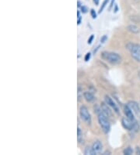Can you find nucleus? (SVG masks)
Wrapping results in <instances>:
<instances>
[{
    "label": "nucleus",
    "mask_w": 140,
    "mask_h": 155,
    "mask_svg": "<svg viewBox=\"0 0 140 155\" xmlns=\"http://www.w3.org/2000/svg\"><path fill=\"white\" fill-rule=\"evenodd\" d=\"M138 77H139V78H140V71H139V73H138Z\"/></svg>",
    "instance_id": "bb28decb"
},
{
    "label": "nucleus",
    "mask_w": 140,
    "mask_h": 155,
    "mask_svg": "<svg viewBox=\"0 0 140 155\" xmlns=\"http://www.w3.org/2000/svg\"><path fill=\"white\" fill-rule=\"evenodd\" d=\"M108 2H109V0H104V2H103V4H102V6H101V7L100 8V10H99L100 13H101V12L104 10V9L105 8V6H107V4L108 3Z\"/></svg>",
    "instance_id": "4468645a"
},
{
    "label": "nucleus",
    "mask_w": 140,
    "mask_h": 155,
    "mask_svg": "<svg viewBox=\"0 0 140 155\" xmlns=\"http://www.w3.org/2000/svg\"><path fill=\"white\" fill-rule=\"evenodd\" d=\"M90 14H91V17H93V19H95L96 17H97V13H96L95 10H93V9H92V10H90Z\"/></svg>",
    "instance_id": "f3484780"
},
{
    "label": "nucleus",
    "mask_w": 140,
    "mask_h": 155,
    "mask_svg": "<svg viewBox=\"0 0 140 155\" xmlns=\"http://www.w3.org/2000/svg\"><path fill=\"white\" fill-rule=\"evenodd\" d=\"M114 0H112V2H111V3H110V8H109V10H111V8H112V6H113V4H114Z\"/></svg>",
    "instance_id": "b1692460"
},
{
    "label": "nucleus",
    "mask_w": 140,
    "mask_h": 155,
    "mask_svg": "<svg viewBox=\"0 0 140 155\" xmlns=\"http://www.w3.org/2000/svg\"><path fill=\"white\" fill-rule=\"evenodd\" d=\"M81 10H82V13H87L88 9H87V7H86V6H81Z\"/></svg>",
    "instance_id": "aec40b11"
},
{
    "label": "nucleus",
    "mask_w": 140,
    "mask_h": 155,
    "mask_svg": "<svg viewBox=\"0 0 140 155\" xmlns=\"http://www.w3.org/2000/svg\"><path fill=\"white\" fill-rule=\"evenodd\" d=\"M83 97H84V99H85V100L89 103H92L95 100V97L93 96V93H91L90 92H88V91L84 92Z\"/></svg>",
    "instance_id": "9b49d317"
},
{
    "label": "nucleus",
    "mask_w": 140,
    "mask_h": 155,
    "mask_svg": "<svg viewBox=\"0 0 140 155\" xmlns=\"http://www.w3.org/2000/svg\"><path fill=\"white\" fill-rule=\"evenodd\" d=\"M107 39V35H104V36H103L102 38H101V43H104V42H106Z\"/></svg>",
    "instance_id": "6ab92c4d"
},
{
    "label": "nucleus",
    "mask_w": 140,
    "mask_h": 155,
    "mask_svg": "<svg viewBox=\"0 0 140 155\" xmlns=\"http://www.w3.org/2000/svg\"><path fill=\"white\" fill-rule=\"evenodd\" d=\"M128 29H129V31H130L131 32L135 33V34L138 33L140 31L139 28H138L137 26H135V25H129V26L128 27Z\"/></svg>",
    "instance_id": "f8f14e48"
},
{
    "label": "nucleus",
    "mask_w": 140,
    "mask_h": 155,
    "mask_svg": "<svg viewBox=\"0 0 140 155\" xmlns=\"http://www.w3.org/2000/svg\"><path fill=\"white\" fill-rule=\"evenodd\" d=\"M81 137H82V132H81V129H79V128H78V140L79 143H80L81 141Z\"/></svg>",
    "instance_id": "dca6fc26"
},
{
    "label": "nucleus",
    "mask_w": 140,
    "mask_h": 155,
    "mask_svg": "<svg viewBox=\"0 0 140 155\" xmlns=\"http://www.w3.org/2000/svg\"><path fill=\"white\" fill-rule=\"evenodd\" d=\"M102 58L111 64H118L121 61V57L119 54L111 52H104L101 54Z\"/></svg>",
    "instance_id": "f03ea898"
},
{
    "label": "nucleus",
    "mask_w": 140,
    "mask_h": 155,
    "mask_svg": "<svg viewBox=\"0 0 140 155\" xmlns=\"http://www.w3.org/2000/svg\"><path fill=\"white\" fill-rule=\"evenodd\" d=\"M79 114H80V117L82 121H85L88 125L91 124V115H90L89 110H88V108L86 106L80 107V108H79Z\"/></svg>",
    "instance_id": "20e7f679"
},
{
    "label": "nucleus",
    "mask_w": 140,
    "mask_h": 155,
    "mask_svg": "<svg viewBox=\"0 0 140 155\" xmlns=\"http://www.w3.org/2000/svg\"><path fill=\"white\" fill-rule=\"evenodd\" d=\"M127 49L131 53V55L137 61H140V45L135 43H129Z\"/></svg>",
    "instance_id": "7ed1b4c3"
},
{
    "label": "nucleus",
    "mask_w": 140,
    "mask_h": 155,
    "mask_svg": "<svg viewBox=\"0 0 140 155\" xmlns=\"http://www.w3.org/2000/svg\"><path fill=\"white\" fill-rule=\"evenodd\" d=\"M121 124H122V126H123L125 129L132 130V129H134L135 125V121H132V120H130L129 118H128L127 117H125L121 119Z\"/></svg>",
    "instance_id": "39448f33"
},
{
    "label": "nucleus",
    "mask_w": 140,
    "mask_h": 155,
    "mask_svg": "<svg viewBox=\"0 0 140 155\" xmlns=\"http://www.w3.org/2000/svg\"><path fill=\"white\" fill-rule=\"evenodd\" d=\"M124 153L127 155L132 154V149L131 147H127L125 150H124Z\"/></svg>",
    "instance_id": "2eb2a0df"
},
{
    "label": "nucleus",
    "mask_w": 140,
    "mask_h": 155,
    "mask_svg": "<svg viewBox=\"0 0 140 155\" xmlns=\"http://www.w3.org/2000/svg\"><path fill=\"white\" fill-rule=\"evenodd\" d=\"M78 6H79V7L80 6V2H78Z\"/></svg>",
    "instance_id": "a878e982"
},
{
    "label": "nucleus",
    "mask_w": 140,
    "mask_h": 155,
    "mask_svg": "<svg viewBox=\"0 0 140 155\" xmlns=\"http://www.w3.org/2000/svg\"><path fill=\"white\" fill-rule=\"evenodd\" d=\"M101 110L103 111V113L107 117H111L112 116V112L111 110L108 108V105L106 104V103H103L101 106Z\"/></svg>",
    "instance_id": "9d476101"
},
{
    "label": "nucleus",
    "mask_w": 140,
    "mask_h": 155,
    "mask_svg": "<svg viewBox=\"0 0 140 155\" xmlns=\"http://www.w3.org/2000/svg\"><path fill=\"white\" fill-rule=\"evenodd\" d=\"M92 148H93V151L95 152L96 154L97 153H100L103 150V144L101 141L99 140H97L95 142L93 143V146H92Z\"/></svg>",
    "instance_id": "6e6552de"
},
{
    "label": "nucleus",
    "mask_w": 140,
    "mask_h": 155,
    "mask_svg": "<svg viewBox=\"0 0 140 155\" xmlns=\"http://www.w3.org/2000/svg\"><path fill=\"white\" fill-rule=\"evenodd\" d=\"M93 38H94V35H92L90 36V38L88 39V44H91L92 42H93Z\"/></svg>",
    "instance_id": "4be33fe9"
},
{
    "label": "nucleus",
    "mask_w": 140,
    "mask_h": 155,
    "mask_svg": "<svg viewBox=\"0 0 140 155\" xmlns=\"http://www.w3.org/2000/svg\"><path fill=\"white\" fill-rule=\"evenodd\" d=\"M77 15H78V25H79L81 23V20H82V17H81L80 16V13H79V12H77Z\"/></svg>",
    "instance_id": "412c9836"
},
{
    "label": "nucleus",
    "mask_w": 140,
    "mask_h": 155,
    "mask_svg": "<svg viewBox=\"0 0 140 155\" xmlns=\"http://www.w3.org/2000/svg\"><path fill=\"white\" fill-rule=\"evenodd\" d=\"M117 11H118V6H115V8H114V12H115V13H116V12H117Z\"/></svg>",
    "instance_id": "393cba45"
},
{
    "label": "nucleus",
    "mask_w": 140,
    "mask_h": 155,
    "mask_svg": "<svg viewBox=\"0 0 140 155\" xmlns=\"http://www.w3.org/2000/svg\"><path fill=\"white\" fill-rule=\"evenodd\" d=\"M93 2H94V3H95L97 6L99 5V0H93Z\"/></svg>",
    "instance_id": "5701e85b"
},
{
    "label": "nucleus",
    "mask_w": 140,
    "mask_h": 155,
    "mask_svg": "<svg viewBox=\"0 0 140 155\" xmlns=\"http://www.w3.org/2000/svg\"><path fill=\"white\" fill-rule=\"evenodd\" d=\"M105 102L109 107H110L114 110V112H116L117 114H119V108L117 106V104L114 102V100H112L109 96H107V95L105 96Z\"/></svg>",
    "instance_id": "423d86ee"
},
{
    "label": "nucleus",
    "mask_w": 140,
    "mask_h": 155,
    "mask_svg": "<svg viewBox=\"0 0 140 155\" xmlns=\"http://www.w3.org/2000/svg\"><path fill=\"white\" fill-rule=\"evenodd\" d=\"M124 112H125V115H126V117H127L128 118H129V119L132 120V121H135L134 113H133L132 110H131L130 107L128 106V104L124 107Z\"/></svg>",
    "instance_id": "1a4fd4ad"
},
{
    "label": "nucleus",
    "mask_w": 140,
    "mask_h": 155,
    "mask_svg": "<svg viewBox=\"0 0 140 155\" xmlns=\"http://www.w3.org/2000/svg\"><path fill=\"white\" fill-rule=\"evenodd\" d=\"M96 110H97L96 112H97V116H98V121H99L100 125H101L102 130L104 131V133L107 134L110 132V124L108 120V117H107L103 113L101 107H97V109H96Z\"/></svg>",
    "instance_id": "f257e3e1"
},
{
    "label": "nucleus",
    "mask_w": 140,
    "mask_h": 155,
    "mask_svg": "<svg viewBox=\"0 0 140 155\" xmlns=\"http://www.w3.org/2000/svg\"><path fill=\"white\" fill-rule=\"evenodd\" d=\"M84 153H85V154H86V155L96 154L95 152L93 151V148L90 147H86V149H85V151H84Z\"/></svg>",
    "instance_id": "ddd939ff"
},
{
    "label": "nucleus",
    "mask_w": 140,
    "mask_h": 155,
    "mask_svg": "<svg viewBox=\"0 0 140 155\" xmlns=\"http://www.w3.org/2000/svg\"><path fill=\"white\" fill-rule=\"evenodd\" d=\"M90 57H91V54H90V53H87L86 54V56H85V58H84V60H85V61H88L90 59Z\"/></svg>",
    "instance_id": "a211bd4d"
},
{
    "label": "nucleus",
    "mask_w": 140,
    "mask_h": 155,
    "mask_svg": "<svg viewBox=\"0 0 140 155\" xmlns=\"http://www.w3.org/2000/svg\"><path fill=\"white\" fill-rule=\"evenodd\" d=\"M128 106L130 107V109L132 110L135 114H139L140 107L137 102H135V101H129L128 103Z\"/></svg>",
    "instance_id": "0eeeda50"
}]
</instances>
